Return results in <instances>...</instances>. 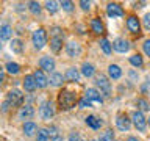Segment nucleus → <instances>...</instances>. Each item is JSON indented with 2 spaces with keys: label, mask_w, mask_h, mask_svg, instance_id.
<instances>
[{
  "label": "nucleus",
  "mask_w": 150,
  "mask_h": 141,
  "mask_svg": "<svg viewBox=\"0 0 150 141\" xmlns=\"http://www.w3.org/2000/svg\"><path fill=\"white\" fill-rule=\"evenodd\" d=\"M80 72H81L83 77L91 78V77H94V75H96V68H94V64L88 63V61H84V63L81 64V69H80Z\"/></svg>",
  "instance_id": "nucleus-21"
},
{
  "label": "nucleus",
  "mask_w": 150,
  "mask_h": 141,
  "mask_svg": "<svg viewBox=\"0 0 150 141\" xmlns=\"http://www.w3.org/2000/svg\"><path fill=\"white\" fill-rule=\"evenodd\" d=\"M125 141H141V140H138L136 136H128V138H127Z\"/></svg>",
  "instance_id": "nucleus-41"
},
{
  "label": "nucleus",
  "mask_w": 150,
  "mask_h": 141,
  "mask_svg": "<svg viewBox=\"0 0 150 141\" xmlns=\"http://www.w3.org/2000/svg\"><path fill=\"white\" fill-rule=\"evenodd\" d=\"M80 8L83 9V11H89L91 9V2H86V0H81V2H78Z\"/></svg>",
  "instance_id": "nucleus-39"
},
{
  "label": "nucleus",
  "mask_w": 150,
  "mask_h": 141,
  "mask_svg": "<svg viewBox=\"0 0 150 141\" xmlns=\"http://www.w3.org/2000/svg\"><path fill=\"white\" fill-rule=\"evenodd\" d=\"M78 102V96L77 93L69 91V89H63L58 94V107L61 110H70L75 107V103Z\"/></svg>",
  "instance_id": "nucleus-1"
},
{
  "label": "nucleus",
  "mask_w": 150,
  "mask_h": 141,
  "mask_svg": "<svg viewBox=\"0 0 150 141\" xmlns=\"http://www.w3.org/2000/svg\"><path fill=\"white\" fill-rule=\"evenodd\" d=\"M142 50H144V53L147 56H150V39H145L142 42Z\"/></svg>",
  "instance_id": "nucleus-38"
},
{
  "label": "nucleus",
  "mask_w": 150,
  "mask_h": 141,
  "mask_svg": "<svg viewBox=\"0 0 150 141\" xmlns=\"http://www.w3.org/2000/svg\"><path fill=\"white\" fill-rule=\"evenodd\" d=\"M97 141H116L114 140V132H112L111 129H106L100 136H98Z\"/></svg>",
  "instance_id": "nucleus-33"
},
{
  "label": "nucleus",
  "mask_w": 150,
  "mask_h": 141,
  "mask_svg": "<svg viewBox=\"0 0 150 141\" xmlns=\"http://www.w3.org/2000/svg\"><path fill=\"white\" fill-rule=\"evenodd\" d=\"M128 61H130V64L133 66V68H142L144 66V58L139 53H133L128 58Z\"/></svg>",
  "instance_id": "nucleus-26"
},
{
  "label": "nucleus",
  "mask_w": 150,
  "mask_h": 141,
  "mask_svg": "<svg viewBox=\"0 0 150 141\" xmlns=\"http://www.w3.org/2000/svg\"><path fill=\"white\" fill-rule=\"evenodd\" d=\"M116 141H120V140H116Z\"/></svg>",
  "instance_id": "nucleus-44"
},
{
  "label": "nucleus",
  "mask_w": 150,
  "mask_h": 141,
  "mask_svg": "<svg viewBox=\"0 0 150 141\" xmlns=\"http://www.w3.org/2000/svg\"><path fill=\"white\" fill-rule=\"evenodd\" d=\"M11 38H13V28H11V25L3 24V25L0 27V39L5 42V41H9Z\"/></svg>",
  "instance_id": "nucleus-25"
},
{
  "label": "nucleus",
  "mask_w": 150,
  "mask_h": 141,
  "mask_svg": "<svg viewBox=\"0 0 150 141\" xmlns=\"http://www.w3.org/2000/svg\"><path fill=\"white\" fill-rule=\"evenodd\" d=\"M64 80H66V75H63V74H59V72H53V74L50 75L49 82H50V86L59 88V86H63Z\"/></svg>",
  "instance_id": "nucleus-22"
},
{
  "label": "nucleus",
  "mask_w": 150,
  "mask_h": 141,
  "mask_svg": "<svg viewBox=\"0 0 150 141\" xmlns=\"http://www.w3.org/2000/svg\"><path fill=\"white\" fill-rule=\"evenodd\" d=\"M108 77H110L111 80H119L122 77L120 66H117V64H110L108 66Z\"/></svg>",
  "instance_id": "nucleus-24"
},
{
  "label": "nucleus",
  "mask_w": 150,
  "mask_h": 141,
  "mask_svg": "<svg viewBox=\"0 0 150 141\" xmlns=\"http://www.w3.org/2000/svg\"><path fill=\"white\" fill-rule=\"evenodd\" d=\"M67 141H80V133L78 132H70Z\"/></svg>",
  "instance_id": "nucleus-40"
},
{
  "label": "nucleus",
  "mask_w": 150,
  "mask_h": 141,
  "mask_svg": "<svg viewBox=\"0 0 150 141\" xmlns=\"http://www.w3.org/2000/svg\"><path fill=\"white\" fill-rule=\"evenodd\" d=\"M84 122H86V125H88V127H91L92 130H98V129H100V127L103 125V122H102L100 118H97V116H94V115L86 116Z\"/></svg>",
  "instance_id": "nucleus-19"
},
{
  "label": "nucleus",
  "mask_w": 150,
  "mask_h": 141,
  "mask_svg": "<svg viewBox=\"0 0 150 141\" xmlns=\"http://www.w3.org/2000/svg\"><path fill=\"white\" fill-rule=\"evenodd\" d=\"M84 97L92 103V107L94 105H102L103 103V96L100 94V91H98L97 88H88L86 91H84Z\"/></svg>",
  "instance_id": "nucleus-9"
},
{
  "label": "nucleus",
  "mask_w": 150,
  "mask_h": 141,
  "mask_svg": "<svg viewBox=\"0 0 150 141\" xmlns=\"http://www.w3.org/2000/svg\"><path fill=\"white\" fill-rule=\"evenodd\" d=\"M106 14H108L110 17H112V19H116V17H124V16H125V9H124V6H122L120 3L111 2V3L106 5Z\"/></svg>",
  "instance_id": "nucleus-10"
},
{
  "label": "nucleus",
  "mask_w": 150,
  "mask_h": 141,
  "mask_svg": "<svg viewBox=\"0 0 150 141\" xmlns=\"http://www.w3.org/2000/svg\"><path fill=\"white\" fill-rule=\"evenodd\" d=\"M61 8H63L64 11H67V13H72L75 5L72 2H69V0H63V2H61Z\"/></svg>",
  "instance_id": "nucleus-35"
},
{
  "label": "nucleus",
  "mask_w": 150,
  "mask_h": 141,
  "mask_svg": "<svg viewBox=\"0 0 150 141\" xmlns=\"http://www.w3.org/2000/svg\"><path fill=\"white\" fill-rule=\"evenodd\" d=\"M22 86H23V89H25L27 93H35L36 91L38 85H36V80H35V77H33V74H28V75L23 77Z\"/></svg>",
  "instance_id": "nucleus-17"
},
{
  "label": "nucleus",
  "mask_w": 150,
  "mask_h": 141,
  "mask_svg": "<svg viewBox=\"0 0 150 141\" xmlns=\"http://www.w3.org/2000/svg\"><path fill=\"white\" fill-rule=\"evenodd\" d=\"M80 78H81V72H80V69H77V68H69L67 70H66V80L74 82V83H78Z\"/></svg>",
  "instance_id": "nucleus-20"
},
{
  "label": "nucleus",
  "mask_w": 150,
  "mask_h": 141,
  "mask_svg": "<svg viewBox=\"0 0 150 141\" xmlns=\"http://www.w3.org/2000/svg\"><path fill=\"white\" fill-rule=\"evenodd\" d=\"M55 60L52 58V56H41L39 58V68L44 70V72H55Z\"/></svg>",
  "instance_id": "nucleus-13"
},
{
  "label": "nucleus",
  "mask_w": 150,
  "mask_h": 141,
  "mask_svg": "<svg viewBox=\"0 0 150 141\" xmlns=\"http://www.w3.org/2000/svg\"><path fill=\"white\" fill-rule=\"evenodd\" d=\"M142 25L147 31H150V13H147L145 16L142 17Z\"/></svg>",
  "instance_id": "nucleus-36"
},
{
  "label": "nucleus",
  "mask_w": 150,
  "mask_h": 141,
  "mask_svg": "<svg viewBox=\"0 0 150 141\" xmlns=\"http://www.w3.org/2000/svg\"><path fill=\"white\" fill-rule=\"evenodd\" d=\"M35 115H36V110L31 105H23V107L19 108V111H17V118H19V119H22V121L31 119Z\"/></svg>",
  "instance_id": "nucleus-14"
},
{
  "label": "nucleus",
  "mask_w": 150,
  "mask_h": 141,
  "mask_svg": "<svg viewBox=\"0 0 150 141\" xmlns=\"http://www.w3.org/2000/svg\"><path fill=\"white\" fill-rule=\"evenodd\" d=\"M130 41L125 39V38H117V39L112 41V49H114L117 53H127L130 50Z\"/></svg>",
  "instance_id": "nucleus-12"
},
{
  "label": "nucleus",
  "mask_w": 150,
  "mask_h": 141,
  "mask_svg": "<svg viewBox=\"0 0 150 141\" xmlns=\"http://www.w3.org/2000/svg\"><path fill=\"white\" fill-rule=\"evenodd\" d=\"M47 41H49V36H47V31L44 30V28H36V30L33 31L31 42H33V47H35L36 50L44 49Z\"/></svg>",
  "instance_id": "nucleus-3"
},
{
  "label": "nucleus",
  "mask_w": 150,
  "mask_h": 141,
  "mask_svg": "<svg viewBox=\"0 0 150 141\" xmlns=\"http://www.w3.org/2000/svg\"><path fill=\"white\" fill-rule=\"evenodd\" d=\"M33 77H35L36 80V85H38V88H47V85H49V78H47V75L45 72L42 69H36L35 72H33Z\"/></svg>",
  "instance_id": "nucleus-15"
},
{
  "label": "nucleus",
  "mask_w": 150,
  "mask_h": 141,
  "mask_svg": "<svg viewBox=\"0 0 150 141\" xmlns=\"http://www.w3.org/2000/svg\"><path fill=\"white\" fill-rule=\"evenodd\" d=\"M131 116H128L127 113L124 111H119L116 115V127L119 129L120 132H128L131 129Z\"/></svg>",
  "instance_id": "nucleus-6"
},
{
  "label": "nucleus",
  "mask_w": 150,
  "mask_h": 141,
  "mask_svg": "<svg viewBox=\"0 0 150 141\" xmlns=\"http://www.w3.org/2000/svg\"><path fill=\"white\" fill-rule=\"evenodd\" d=\"M81 52H83V49L77 41H70L66 44V53H67L69 58H78L81 55Z\"/></svg>",
  "instance_id": "nucleus-11"
},
{
  "label": "nucleus",
  "mask_w": 150,
  "mask_h": 141,
  "mask_svg": "<svg viewBox=\"0 0 150 141\" xmlns=\"http://www.w3.org/2000/svg\"><path fill=\"white\" fill-rule=\"evenodd\" d=\"M136 105H138L139 111H149L150 110V103L147 102V99H144V97L136 99Z\"/></svg>",
  "instance_id": "nucleus-34"
},
{
  "label": "nucleus",
  "mask_w": 150,
  "mask_h": 141,
  "mask_svg": "<svg viewBox=\"0 0 150 141\" xmlns=\"http://www.w3.org/2000/svg\"><path fill=\"white\" fill-rule=\"evenodd\" d=\"M94 83H96L97 89L100 91V94L103 97L111 96V83H110V78H108L105 74H97Z\"/></svg>",
  "instance_id": "nucleus-2"
},
{
  "label": "nucleus",
  "mask_w": 150,
  "mask_h": 141,
  "mask_svg": "<svg viewBox=\"0 0 150 141\" xmlns=\"http://www.w3.org/2000/svg\"><path fill=\"white\" fill-rule=\"evenodd\" d=\"M6 102L9 107H23V94L21 89H11L6 96Z\"/></svg>",
  "instance_id": "nucleus-7"
},
{
  "label": "nucleus",
  "mask_w": 150,
  "mask_h": 141,
  "mask_svg": "<svg viewBox=\"0 0 150 141\" xmlns=\"http://www.w3.org/2000/svg\"><path fill=\"white\" fill-rule=\"evenodd\" d=\"M50 140V132L49 129H39L36 133V141H49Z\"/></svg>",
  "instance_id": "nucleus-32"
},
{
  "label": "nucleus",
  "mask_w": 150,
  "mask_h": 141,
  "mask_svg": "<svg viewBox=\"0 0 150 141\" xmlns=\"http://www.w3.org/2000/svg\"><path fill=\"white\" fill-rule=\"evenodd\" d=\"M59 6H61V3L55 2V0H49V2H45V9H47L50 14H55V13L59 9Z\"/></svg>",
  "instance_id": "nucleus-30"
},
{
  "label": "nucleus",
  "mask_w": 150,
  "mask_h": 141,
  "mask_svg": "<svg viewBox=\"0 0 150 141\" xmlns=\"http://www.w3.org/2000/svg\"><path fill=\"white\" fill-rule=\"evenodd\" d=\"M89 27H91V31L94 35H103L105 33V25H103L100 17H92L91 22H89Z\"/></svg>",
  "instance_id": "nucleus-16"
},
{
  "label": "nucleus",
  "mask_w": 150,
  "mask_h": 141,
  "mask_svg": "<svg viewBox=\"0 0 150 141\" xmlns=\"http://www.w3.org/2000/svg\"><path fill=\"white\" fill-rule=\"evenodd\" d=\"M131 122H133L134 129L141 132V133H145V130H147V118L144 116L142 111L139 110H134L133 113H131Z\"/></svg>",
  "instance_id": "nucleus-4"
},
{
  "label": "nucleus",
  "mask_w": 150,
  "mask_h": 141,
  "mask_svg": "<svg viewBox=\"0 0 150 141\" xmlns=\"http://www.w3.org/2000/svg\"><path fill=\"white\" fill-rule=\"evenodd\" d=\"M22 130H23V135L25 136H33V135H36L38 133V125H36V122H33V121H25L23 122V125H22Z\"/></svg>",
  "instance_id": "nucleus-18"
},
{
  "label": "nucleus",
  "mask_w": 150,
  "mask_h": 141,
  "mask_svg": "<svg viewBox=\"0 0 150 141\" xmlns=\"http://www.w3.org/2000/svg\"><path fill=\"white\" fill-rule=\"evenodd\" d=\"M84 141H94V140H84Z\"/></svg>",
  "instance_id": "nucleus-43"
},
{
  "label": "nucleus",
  "mask_w": 150,
  "mask_h": 141,
  "mask_svg": "<svg viewBox=\"0 0 150 141\" xmlns=\"http://www.w3.org/2000/svg\"><path fill=\"white\" fill-rule=\"evenodd\" d=\"M5 70H6L8 74H11V75H17L19 72H21V66H19L17 63L9 61V63L5 64Z\"/></svg>",
  "instance_id": "nucleus-29"
},
{
  "label": "nucleus",
  "mask_w": 150,
  "mask_h": 141,
  "mask_svg": "<svg viewBox=\"0 0 150 141\" xmlns=\"http://www.w3.org/2000/svg\"><path fill=\"white\" fill-rule=\"evenodd\" d=\"M55 103L52 102V100H44L39 105V116H41V119H44V121H49L52 119V118L55 116Z\"/></svg>",
  "instance_id": "nucleus-5"
},
{
  "label": "nucleus",
  "mask_w": 150,
  "mask_h": 141,
  "mask_svg": "<svg viewBox=\"0 0 150 141\" xmlns=\"http://www.w3.org/2000/svg\"><path fill=\"white\" fill-rule=\"evenodd\" d=\"M9 47H11V50L14 52V53L21 55L23 52V42L22 39H13L11 42H9Z\"/></svg>",
  "instance_id": "nucleus-27"
},
{
  "label": "nucleus",
  "mask_w": 150,
  "mask_h": 141,
  "mask_svg": "<svg viewBox=\"0 0 150 141\" xmlns=\"http://www.w3.org/2000/svg\"><path fill=\"white\" fill-rule=\"evenodd\" d=\"M100 49H102V52L105 55H111L112 50H114V49H112V44L106 39V38H102V39H100Z\"/></svg>",
  "instance_id": "nucleus-28"
},
{
  "label": "nucleus",
  "mask_w": 150,
  "mask_h": 141,
  "mask_svg": "<svg viewBox=\"0 0 150 141\" xmlns=\"http://www.w3.org/2000/svg\"><path fill=\"white\" fill-rule=\"evenodd\" d=\"M125 24H127V30H128L131 35H139L141 33V21L138 19L136 14H128Z\"/></svg>",
  "instance_id": "nucleus-8"
},
{
  "label": "nucleus",
  "mask_w": 150,
  "mask_h": 141,
  "mask_svg": "<svg viewBox=\"0 0 150 141\" xmlns=\"http://www.w3.org/2000/svg\"><path fill=\"white\" fill-rule=\"evenodd\" d=\"M147 125H149V127H150V116H149V118H147Z\"/></svg>",
  "instance_id": "nucleus-42"
},
{
  "label": "nucleus",
  "mask_w": 150,
  "mask_h": 141,
  "mask_svg": "<svg viewBox=\"0 0 150 141\" xmlns=\"http://www.w3.org/2000/svg\"><path fill=\"white\" fill-rule=\"evenodd\" d=\"M28 9H30V13L33 16H39L41 11H42V6L39 2H30L28 3Z\"/></svg>",
  "instance_id": "nucleus-31"
},
{
  "label": "nucleus",
  "mask_w": 150,
  "mask_h": 141,
  "mask_svg": "<svg viewBox=\"0 0 150 141\" xmlns=\"http://www.w3.org/2000/svg\"><path fill=\"white\" fill-rule=\"evenodd\" d=\"M78 105H80V108H86V107L89 108V107H92V103L89 102L86 97H83V99H80V100H78Z\"/></svg>",
  "instance_id": "nucleus-37"
},
{
  "label": "nucleus",
  "mask_w": 150,
  "mask_h": 141,
  "mask_svg": "<svg viewBox=\"0 0 150 141\" xmlns=\"http://www.w3.org/2000/svg\"><path fill=\"white\" fill-rule=\"evenodd\" d=\"M50 49L53 53H59L63 49V36H52L50 38Z\"/></svg>",
  "instance_id": "nucleus-23"
}]
</instances>
